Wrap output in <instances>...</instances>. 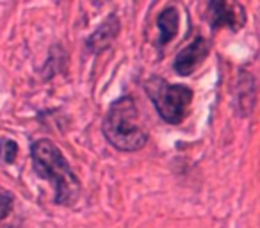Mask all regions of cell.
Returning <instances> with one entry per match:
<instances>
[{
    "label": "cell",
    "mask_w": 260,
    "mask_h": 228,
    "mask_svg": "<svg viewBox=\"0 0 260 228\" xmlns=\"http://www.w3.org/2000/svg\"><path fill=\"white\" fill-rule=\"evenodd\" d=\"M30 159L38 177L54 185L55 203L70 207L80 196V182L61 150L48 139H40L30 148Z\"/></svg>",
    "instance_id": "6da1fadb"
},
{
    "label": "cell",
    "mask_w": 260,
    "mask_h": 228,
    "mask_svg": "<svg viewBox=\"0 0 260 228\" xmlns=\"http://www.w3.org/2000/svg\"><path fill=\"white\" fill-rule=\"evenodd\" d=\"M102 131L105 139L121 152H138L148 143V132L143 127L141 114L132 96H121L112 102Z\"/></svg>",
    "instance_id": "7a4b0ae2"
},
{
    "label": "cell",
    "mask_w": 260,
    "mask_h": 228,
    "mask_svg": "<svg viewBox=\"0 0 260 228\" xmlns=\"http://www.w3.org/2000/svg\"><path fill=\"white\" fill-rule=\"evenodd\" d=\"M152 104L166 123L178 125L185 120L192 102V89L184 84H170L168 80L153 77L145 82Z\"/></svg>",
    "instance_id": "3957f363"
},
{
    "label": "cell",
    "mask_w": 260,
    "mask_h": 228,
    "mask_svg": "<svg viewBox=\"0 0 260 228\" xmlns=\"http://www.w3.org/2000/svg\"><path fill=\"white\" fill-rule=\"evenodd\" d=\"M207 18L212 29L228 27L230 30H239L246 23V9L239 0H209Z\"/></svg>",
    "instance_id": "277c9868"
},
{
    "label": "cell",
    "mask_w": 260,
    "mask_h": 228,
    "mask_svg": "<svg viewBox=\"0 0 260 228\" xmlns=\"http://www.w3.org/2000/svg\"><path fill=\"white\" fill-rule=\"evenodd\" d=\"M209 52H210L209 41L203 36H196L187 47L178 52V55L175 57V62H173V70L182 77L191 75V73L205 61Z\"/></svg>",
    "instance_id": "5b68a950"
},
{
    "label": "cell",
    "mask_w": 260,
    "mask_h": 228,
    "mask_svg": "<svg viewBox=\"0 0 260 228\" xmlns=\"http://www.w3.org/2000/svg\"><path fill=\"white\" fill-rule=\"evenodd\" d=\"M118 34H119V20L114 13H111V15L96 27V30L87 38V41H86L87 50H89L91 54H100V52L107 50L112 45V41L118 38Z\"/></svg>",
    "instance_id": "8992f818"
},
{
    "label": "cell",
    "mask_w": 260,
    "mask_h": 228,
    "mask_svg": "<svg viewBox=\"0 0 260 228\" xmlns=\"http://www.w3.org/2000/svg\"><path fill=\"white\" fill-rule=\"evenodd\" d=\"M178 22H180V16H178L177 8H173V6L166 8L159 15V18H157V27H159V45L160 47L168 45L175 36H177Z\"/></svg>",
    "instance_id": "52a82bcc"
},
{
    "label": "cell",
    "mask_w": 260,
    "mask_h": 228,
    "mask_svg": "<svg viewBox=\"0 0 260 228\" xmlns=\"http://www.w3.org/2000/svg\"><path fill=\"white\" fill-rule=\"evenodd\" d=\"M13 207H15V196L9 191L0 187V226H2V223L11 216Z\"/></svg>",
    "instance_id": "ba28073f"
},
{
    "label": "cell",
    "mask_w": 260,
    "mask_h": 228,
    "mask_svg": "<svg viewBox=\"0 0 260 228\" xmlns=\"http://www.w3.org/2000/svg\"><path fill=\"white\" fill-rule=\"evenodd\" d=\"M18 155V145L13 139H2L0 141V159L11 164Z\"/></svg>",
    "instance_id": "9c48e42d"
},
{
    "label": "cell",
    "mask_w": 260,
    "mask_h": 228,
    "mask_svg": "<svg viewBox=\"0 0 260 228\" xmlns=\"http://www.w3.org/2000/svg\"><path fill=\"white\" fill-rule=\"evenodd\" d=\"M109 0H91V4L94 6V8H102L104 4H107Z\"/></svg>",
    "instance_id": "30bf717a"
}]
</instances>
